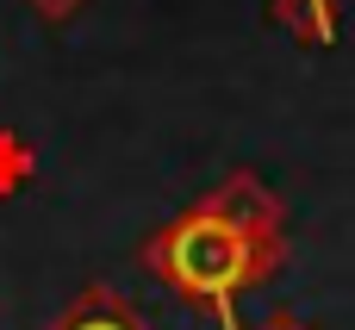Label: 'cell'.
Instances as JSON below:
<instances>
[{
	"instance_id": "cell-3",
	"label": "cell",
	"mask_w": 355,
	"mask_h": 330,
	"mask_svg": "<svg viewBox=\"0 0 355 330\" xmlns=\"http://www.w3.org/2000/svg\"><path fill=\"white\" fill-rule=\"evenodd\" d=\"M312 6V19H318V31H331V19H324V0H306Z\"/></svg>"
},
{
	"instance_id": "cell-1",
	"label": "cell",
	"mask_w": 355,
	"mask_h": 330,
	"mask_svg": "<svg viewBox=\"0 0 355 330\" xmlns=\"http://www.w3.org/2000/svg\"><path fill=\"white\" fill-rule=\"evenodd\" d=\"M243 268H250V250H243V237H237L231 225H218V218H193V225H181V231L168 237V275H175L187 293L218 299V318L231 312V287L243 281Z\"/></svg>"
},
{
	"instance_id": "cell-2",
	"label": "cell",
	"mask_w": 355,
	"mask_h": 330,
	"mask_svg": "<svg viewBox=\"0 0 355 330\" xmlns=\"http://www.w3.org/2000/svg\"><path fill=\"white\" fill-rule=\"evenodd\" d=\"M75 330H125V324H119V318H81Z\"/></svg>"
}]
</instances>
